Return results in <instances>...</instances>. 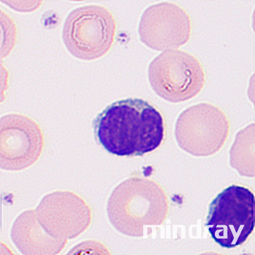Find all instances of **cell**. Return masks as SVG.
Returning <instances> with one entry per match:
<instances>
[{
  "instance_id": "cell-1",
  "label": "cell",
  "mask_w": 255,
  "mask_h": 255,
  "mask_svg": "<svg viewBox=\"0 0 255 255\" xmlns=\"http://www.w3.org/2000/svg\"><path fill=\"white\" fill-rule=\"evenodd\" d=\"M100 143L119 156H141L160 146L166 135L163 115L149 102L127 99L113 103L93 122Z\"/></svg>"
},
{
  "instance_id": "cell-2",
  "label": "cell",
  "mask_w": 255,
  "mask_h": 255,
  "mask_svg": "<svg viewBox=\"0 0 255 255\" xmlns=\"http://www.w3.org/2000/svg\"><path fill=\"white\" fill-rule=\"evenodd\" d=\"M116 31V20L108 8L87 5L69 13L63 25L62 38L74 57L93 60L101 58L111 50Z\"/></svg>"
},
{
  "instance_id": "cell-3",
  "label": "cell",
  "mask_w": 255,
  "mask_h": 255,
  "mask_svg": "<svg viewBox=\"0 0 255 255\" xmlns=\"http://www.w3.org/2000/svg\"><path fill=\"white\" fill-rule=\"evenodd\" d=\"M149 80L154 91L174 103L196 97L206 82L203 67L194 55L181 50H167L150 63Z\"/></svg>"
},
{
  "instance_id": "cell-4",
  "label": "cell",
  "mask_w": 255,
  "mask_h": 255,
  "mask_svg": "<svg viewBox=\"0 0 255 255\" xmlns=\"http://www.w3.org/2000/svg\"><path fill=\"white\" fill-rule=\"evenodd\" d=\"M255 225V197L248 188L231 186L211 204L206 227L214 241L232 248L244 243Z\"/></svg>"
},
{
  "instance_id": "cell-5",
  "label": "cell",
  "mask_w": 255,
  "mask_h": 255,
  "mask_svg": "<svg viewBox=\"0 0 255 255\" xmlns=\"http://www.w3.org/2000/svg\"><path fill=\"white\" fill-rule=\"evenodd\" d=\"M44 146L39 124L24 115L10 114L1 119V167L25 169L38 161Z\"/></svg>"
},
{
  "instance_id": "cell-6",
  "label": "cell",
  "mask_w": 255,
  "mask_h": 255,
  "mask_svg": "<svg viewBox=\"0 0 255 255\" xmlns=\"http://www.w3.org/2000/svg\"><path fill=\"white\" fill-rule=\"evenodd\" d=\"M192 21L180 6L163 2L153 5L144 12L139 33L141 40L155 50L173 49L190 39Z\"/></svg>"
},
{
  "instance_id": "cell-7",
  "label": "cell",
  "mask_w": 255,
  "mask_h": 255,
  "mask_svg": "<svg viewBox=\"0 0 255 255\" xmlns=\"http://www.w3.org/2000/svg\"><path fill=\"white\" fill-rule=\"evenodd\" d=\"M145 181L131 178L119 184L109 198L107 211L111 224L121 234L139 236L150 208Z\"/></svg>"
},
{
  "instance_id": "cell-8",
  "label": "cell",
  "mask_w": 255,
  "mask_h": 255,
  "mask_svg": "<svg viewBox=\"0 0 255 255\" xmlns=\"http://www.w3.org/2000/svg\"><path fill=\"white\" fill-rule=\"evenodd\" d=\"M230 131L229 119L219 107L201 103L185 110L176 126V136L180 144H210L221 145Z\"/></svg>"
}]
</instances>
